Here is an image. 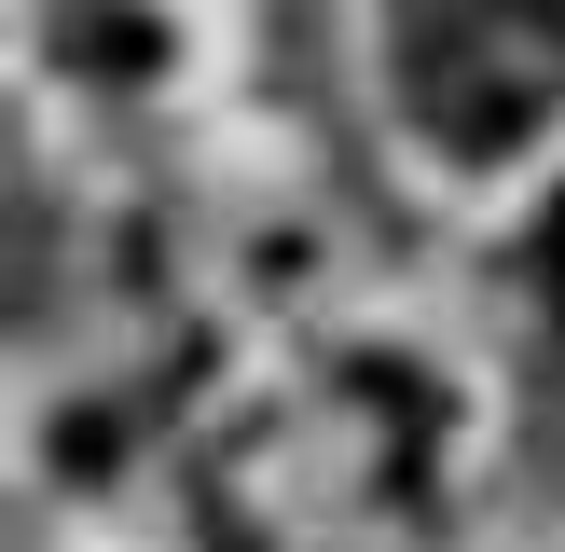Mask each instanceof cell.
Returning a JSON list of instances; mask_svg holds the SVG:
<instances>
[{
	"mask_svg": "<svg viewBox=\"0 0 565 552\" xmlns=\"http://www.w3.org/2000/svg\"><path fill=\"white\" fill-rule=\"evenodd\" d=\"M552 304H565V221H552Z\"/></svg>",
	"mask_w": 565,
	"mask_h": 552,
	"instance_id": "7a4b0ae2",
	"label": "cell"
},
{
	"mask_svg": "<svg viewBox=\"0 0 565 552\" xmlns=\"http://www.w3.org/2000/svg\"><path fill=\"white\" fill-rule=\"evenodd\" d=\"M414 125L441 152H524V138L565 110V0H469L456 28L414 42Z\"/></svg>",
	"mask_w": 565,
	"mask_h": 552,
	"instance_id": "6da1fadb",
	"label": "cell"
}]
</instances>
